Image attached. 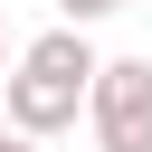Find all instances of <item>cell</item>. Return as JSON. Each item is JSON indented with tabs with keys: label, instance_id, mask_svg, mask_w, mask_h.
I'll use <instances>...</instances> for the list:
<instances>
[{
	"label": "cell",
	"instance_id": "1",
	"mask_svg": "<svg viewBox=\"0 0 152 152\" xmlns=\"http://www.w3.org/2000/svg\"><path fill=\"white\" fill-rule=\"evenodd\" d=\"M86 76H95V38H86L76 19L38 28V38L0 66V124H10V133H28V142L66 133V124L86 114Z\"/></svg>",
	"mask_w": 152,
	"mask_h": 152
},
{
	"label": "cell",
	"instance_id": "2",
	"mask_svg": "<svg viewBox=\"0 0 152 152\" xmlns=\"http://www.w3.org/2000/svg\"><path fill=\"white\" fill-rule=\"evenodd\" d=\"M86 124H95V152H152V57H95Z\"/></svg>",
	"mask_w": 152,
	"mask_h": 152
},
{
	"label": "cell",
	"instance_id": "3",
	"mask_svg": "<svg viewBox=\"0 0 152 152\" xmlns=\"http://www.w3.org/2000/svg\"><path fill=\"white\" fill-rule=\"evenodd\" d=\"M114 10H133V0H57V19H76V28H95V19H114Z\"/></svg>",
	"mask_w": 152,
	"mask_h": 152
},
{
	"label": "cell",
	"instance_id": "4",
	"mask_svg": "<svg viewBox=\"0 0 152 152\" xmlns=\"http://www.w3.org/2000/svg\"><path fill=\"white\" fill-rule=\"evenodd\" d=\"M10 57H19V38H10V10H0V66H10Z\"/></svg>",
	"mask_w": 152,
	"mask_h": 152
},
{
	"label": "cell",
	"instance_id": "5",
	"mask_svg": "<svg viewBox=\"0 0 152 152\" xmlns=\"http://www.w3.org/2000/svg\"><path fill=\"white\" fill-rule=\"evenodd\" d=\"M0 152H38V142H28V133H10V124H0Z\"/></svg>",
	"mask_w": 152,
	"mask_h": 152
}]
</instances>
